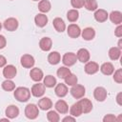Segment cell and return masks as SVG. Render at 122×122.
Here are the masks:
<instances>
[{
  "label": "cell",
  "mask_w": 122,
  "mask_h": 122,
  "mask_svg": "<svg viewBox=\"0 0 122 122\" xmlns=\"http://www.w3.org/2000/svg\"><path fill=\"white\" fill-rule=\"evenodd\" d=\"M14 97L19 102H26L30 97V91L26 87H18L14 91Z\"/></svg>",
  "instance_id": "obj_1"
},
{
  "label": "cell",
  "mask_w": 122,
  "mask_h": 122,
  "mask_svg": "<svg viewBox=\"0 0 122 122\" xmlns=\"http://www.w3.org/2000/svg\"><path fill=\"white\" fill-rule=\"evenodd\" d=\"M39 114L38 107L35 104H29L25 108V115L29 119H35Z\"/></svg>",
  "instance_id": "obj_2"
},
{
  "label": "cell",
  "mask_w": 122,
  "mask_h": 122,
  "mask_svg": "<svg viewBox=\"0 0 122 122\" xmlns=\"http://www.w3.org/2000/svg\"><path fill=\"white\" fill-rule=\"evenodd\" d=\"M70 92H71V94L75 99H80V98H82L85 95L86 90H85L84 86L79 85V84H75V85L71 86V89Z\"/></svg>",
  "instance_id": "obj_3"
},
{
  "label": "cell",
  "mask_w": 122,
  "mask_h": 122,
  "mask_svg": "<svg viewBox=\"0 0 122 122\" xmlns=\"http://www.w3.org/2000/svg\"><path fill=\"white\" fill-rule=\"evenodd\" d=\"M77 60V57H76V54L73 53V52H67L63 55V58H62V62L65 66L67 67H70V66H72L75 64Z\"/></svg>",
  "instance_id": "obj_4"
},
{
  "label": "cell",
  "mask_w": 122,
  "mask_h": 122,
  "mask_svg": "<svg viewBox=\"0 0 122 122\" xmlns=\"http://www.w3.org/2000/svg\"><path fill=\"white\" fill-rule=\"evenodd\" d=\"M78 104L81 108L82 113H88L92 110V103L88 98H83L78 101Z\"/></svg>",
  "instance_id": "obj_5"
},
{
  "label": "cell",
  "mask_w": 122,
  "mask_h": 122,
  "mask_svg": "<svg viewBox=\"0 0 122 122\" xmlns=\"http://www.w3.org/2000/svg\"><path fill=\"white\" fill-rule=\"evenodd\" d=\"M93 96L97 101H104L107 98V91L103 87H97L93 91Z\"/></svg>",
  "instance_id": "obj_6"
},
{
  "label": "cell",
  "mask_w": 122,
  "mask_h": 122,
  "mask_svg": "<svg viewBox=\"0 0 122 122\" xmlns=\"http://www.w3.org/2000/svg\"><path fill=\"white\" fill-rule=\"evenodd\" d=\"M4 28L9 31H13L18 28V21L13 17L8 18L4 22Z\"/></svg>",
  "instance_id": "obj_7"
},
{
  "label": "cell",
  "mask_w": 122,
  "mask_h": 122,
  "mask_svg": "<svg viewBox=\"0 0 122 122\" xmlns=\"http://www.w3.org/2000/svg\"><path fill=\"white\" fill-rule=\"evenodd\" d=\"M16 72H17L16 68L13 65H8L3 70V75L7 79H12L13 77H15Z\"/></svg>",
  "instance_id": "obj_8"
},
{
  "label": "cell",
  "mask_w": 122,
  "mask_h": 122,
  "mask_svg": "<svg viewBox=\"0 0 122 122\" xmlns=\"http://www.w3.org/2000/svg\"><path fill=\"white\" fill-rule=\"evenodd\" d=\"M30 92L32 93L33 96L35 97H40L42 96L44 93H45V85L42 84V83H37V84H34L31 88V91Z\"/></svg>",
  "instance_id": "obj_9"
},
{
  "label": "cell",
  "mask_w": 122,
  "mask_h": 122,
  "mask_svg": "<svg viewBox=\"0 0 122 122\" xmlns=\"http://www.w3.org/2000/svg\"><path fill=\"white\" fill-rule=\"evenodd\" d=\"M68 35L71 38H77L81 34L80 28L76 24H71L68 27Z\"/></svg>",
  "instance_id": "obj_10"
},
{
  "label": "cell",
  "mask_w": 122,
  "mask_h": 122,
  "mask_svg": "<svg viewBox=\"0 0 122 122\" xmlns=\"http://www.w3.org/2000/svg\"><path fill=\"white\" fill-rule=\"evenodd\" d=\"M21 65L24 68L30 69L34 65V58L30 54H24L21 57Z\"/></svg>",
  "instance_id": "obj_11"
},
{
  "label": "cell",
  "mask_w": 122,
  "mask_h": 122,
  "mask_svg": "<svg viewBox=\"0 0 122 122\" xmlns=\"http://www.w3.org/2000/svg\"><path fill=\"white\" fill-rule=\"evenodd\" d=\"M77 59L82 63H87L90 60V52L87 49H80L76 53Z\"/></svg>",
  "instance_id": "obj_12"
},
{
  "label": "cell",
  "mask_w": 122,
  "mask_h": 122,
  "mask_svg": "<svg viewBox=\"0 0 122 122\" xmlns=\"http://www.w3.org/2000/svg\"><path fill=\"white\" fill-rule=\"evenodd\" d=\"M99 70V66L96 62L93 61H90L87 62V64L85 65V71L88 74H94L95 72H97Z\"/></svg>",
  "instance_id": "obj_13"
},
{
  "label": "cell",
  "mask_w": 122,
  "mask_h": 122,
  "mask_svg": "<svg viewBox=\"0 0 122 122\" xmlns=\"http://www.w3.org/2000/svg\"><path fill=\"white\" fill-rule=\"evenodd\" d=\"M5 113H6V115H7L8 118L12 119V118H15V117L18 116V114H19V109L16 106H14V105H10V106H8V108L5 111Z\"/></svg>",
  "instance_id": "obj_14"
},
{
  "label": "cell",
  "mask_w": 122,
  "mask_h": 122,
  "mask_svg": "<svg viewBox=\"0 0 122 122\" xmlns=\"http://www.w3.org/2000/svg\"><path fill=\"white\" fill-rule=\"evenodd\" d=\"M108 17H109V14L105 10L99 9V10H96L94 12V18L97 22H105L108 19Z\"/></svg>",
  "instance_id": "obj_15"
},
{
  "label": "cell",
  "mask_w": 122,
  "mask_h": 122,
  "mask_svg": "<svg viewBox=\"0 0 122 122\" xmlns=\"http://www.w3.org/2000/svg\"><path fill=\"white\" fill-rule=\"evenodd\" d=\"M38 107L43 111H47V110H50L52 107V102L49 97H43L39 100Z\"/></svg>",
  "instance_id": "obj_16"
},
{
  "label": "cell",
  "mask_w": 122,
  "mask_h": 122,
  "mask_svg": "<svg viewBox=\"0 0 122 122\" xmlns=\"http://www.w3.org/2000/svg\"><path fill=\"white\" fill-rule=\"evenodd\" d=\"M51 44H52V42H51V38H49V37H43L40 40V42H39V47H40V49L42 51H50L51 49Z\"/></svg>",
  "instance_id": "obj_17"
},
{
  "label": "cell",
  "mask_w": 122,
  "mask_h": 122,
  "mask_svg": "<svg viewBox=\"0 0 122 122\" xmlns=\"http://www.w3.org/2000/svg\"><path fill=\"white\" fill-rule=\"evenodd\" d=\"M30 77L33 81L39 82L43 78V71L39 68H33V69H31L30 72Z\"/></svg>",
  "instance_id": "obj_18"
},
{
  "label": "cell",
  "mask_w": 122,
  "mask_h": 122,
  "mask_svg": "<svg viewBox=\"0 0 122 122\" xmlns=\"http://www.w3.org/2000/svg\"><path fill=\"white\" fill-rule=\"evenodd\" d=\"M54 92H55V94L59 97H64L67 95L68 93V88L65 84L63 83H60V84H57L55 89H54Z\"/></svg>",
  "instance_id": "obj_19"
},
{
  "label": "cell",
  "mask_w": 122,
  "mask_h": 122,
  "mask_svg": "<svg viewBox=\"0 0 122 122\" xmlns=\"http://www.w3.org/2000/svg\"><path fill=\"white\" fill-rule=\"evenodd\" d=\"M100 71L103 74L105 75H111L113 71H114V68H113V65L110 62H106V63H103L100 67Z\"/></svg>",
  "instance_id": "obj_20"
},
{
  "label": "cell",
  "mask_w": 122,
  "mask_h": 122,
  "mask_svg": "<svg viewBox=\"0 0 122 122\" xmlns=\"http://www.w3.org/2000/svg\"><path fill=\"white\" fill-rule=\"evenodd\" d=\"M82 37L84 40H87V41H90L92 39L94 38L95 36V31L92 28H86L82 30Z\"/></svg>",
  "instance_id": "obj_21"
},
{
  "label": "cell",
  "mask_w": 122,
  "mask_h": 122,
  "mask_svg": "<svg viewBox=\"0 0 122 122\" xmlns=\"http://www.w3.org/2000/svg\"><path fill=\"white\" fill-rule=\"evenodd\" d=\"M34 21H35V24H36L38 27L42 28V27H45V26L47 25V23H48V17H47V15H45L44 13H38V14L35 16Z\"/></svg>",
  "instance_id": "obj_22"
},
{
  "label": "cell",
  "mask_w": 122,
  "mask_h": 122,
  "mask_svg": "<svg viewBox=\"0 0 122 122\" xmlns=\"http://www.w3.org/2000/svg\"><path fill=\"white\" fill-rule=\"evenodd\" d=\"M52 24H53L54 29H55L58 32H63V31L65 30V29H66V25H65L64 21H63L61 18H59V17L54 18L53 21H52Z\"/></svg>",
  "instance_id": "obj_23"
},
{
  "label": "cell",
  "mask_w": 122,
  "mask_h": 122,
  "mask_svg": "<svg viewBox=\"0 0 122 122\" xmlns=\"http://www.w3.org/2000/svg\"><path fill=\"white\" fill-rule=\"evenodd\" d=\"M55 109L60 113H67L69 111V106L64 100H58L55 103Z\"/></svg>",
  "instance_id": "obj_24"
},
{
  "label": "cell",
  "mask_w": 122,
  "mask_h": 122,
  "mask_svg": "<svg viewBox=\"0 0 122 122\" xmlns=\"http://www.w3.org/2000/svg\"><path fill=\"white\" fill-rule=\"evenodd\" d=\"M110 19L113 24L119 25L122 22V13L120 11H118V10L112 11L111 14H110Z\"/></svg>",
  "instance_id": "obj_25"
},
{
  "label": "cell",
  "mask_w": 122,
  "mask_h": 122,
  "mask_svg": "<svg viewBox=\"0 0 122 122\" xmlns=\"http://www.w3.org/2000/svg\"><path fill=\"white\" fill-rule=\"evenodd\" d=\"M60 58H61V56H60V53H59V52H57V51H52V52H51V53L49 54V56H48V61H49V63L51 64V65H56V64H58V63L60 62Z\"/></svg>",
  "instance_id": "obj_26"
},
{
  "label": "cell",
  "mask_w": 122,
  "mask_h": 122,
  "mask_svg": "<svg viewBox=\"0 0 122 122\" xmlns=\"http://www.w3.org/2000/svg\"><path fill=\"white\" fill-rule=\"evenodd\" d=\"M121 55V49L118 47H112L109 51V56L112 60H117Z\"/></svg>",
  "instance_id": "obj_27"
},
{
  "label": "cell",
  "mask_w": 122,
  "mask_h": 122,
  "mask_svg": "<svg viewBox=\"0 0 122 122\" xmlns=\"http://www.w3.org/2000/svg\"><path fill=\"white\" fill-rule=\"evenodd\" d=\"M51 5L48 0H41L38 4V10L41 12H48L51 10Z\"/></svg>",
  "instance_id": "obj_28"
},
{
  "label": "cell",
  "mask_w": 122,
  "mask_h": 122,
  "mask_svg": "<svg viewBox=\"0 0 122 122\" xmlns=\"http://www.w3.org/2000/svg\"><path fill=\"white\" fill-rule=\"evenodd\" d=\"M70 113H71V116H73V117H78V116H80V115H81L82 111H81V108H80V106H79L78 102L74 103V104L71 107Z\"/></svg>",
  "instance_id": "obj_29"
},
{
  "label": "cell",
  "mask_w": 122,
  "mask_h": 122,
  "mask_svg": "<svg viewBox=\"0 0 122 122\" xmlns=\"http://www.w3.org/2000/svg\"><path fill=\"white\" fill-rule=\"evenodd\" d=\"M45 87H48V88H52L56 85V79L54 76L52 75H47L45 78H44V83Z\"/></svg>",
  "instance_id": "obj_30"
},
{
  "label": "cell",
  "mask_w": 122,
  "mask_h": 122,
  "mask_svg": "<svg viewBox=\"0 0 122 122\" xmlns=\"http://www.w3.org/2000/svg\"><path fill=\"white\" fill-rule=\"evenodd\" d=\"M79 17V12L77 11V10H70L67 13V18L70 22H75Z\"/></svg>",
  "instance_id": "obj_31"
},
{
  "label": "cell",
  "mask_w": 122,
  "mask_h": 122,
  "mask_svg": "<svg viewBox=\"0 0 122 122\" xmlns=\"http://www.w3.org/2000/svg\"><path fill=\"white\" fill-rule=\"evenodd\" d=\"M64 79H65V83L68 86H73V85L77 84V77H76L75 74H73L71 72L69 75H67Z\"/></svg>",
  "instance_id": "obj_32"
},
{
  "label": "cell",
  "mask_w": 122,
  "mask_h": 122,
  "mask_svg": "<svg viewBox=\"0 0 122 122\" xmlns=\"http://www.w3.org/2000/svg\"><path fill=\"white\" fill-rule=\"evenodd\" d=\"M2 88H3V90H5L7 92H10L15 89V84L11 80L7 79L2 83Z\"/></svg>",
  "instance_id": "obj_33"
},
{
  "label": "cell",
  "mask_w": 122,
  "mask_h": 122,
  "mask_svg": "<svg viewBox=\"0 0 122 122\" xmlns=\"http://www.w3.org/2000/svg\"><path fill=\"white\" fill-rule=\"evenodd\" d=\"M84 6L88 10H97V2L95 0H85Z\"/></svg>",
  "instance_id": "obj_34"
},
{
  "label": "cell",
  "mask_w": 122,
  "mask_h": 122,
  "mask_svg": "<svg viewBox=\"0 0 122 122\" xmlns=\"http://www.w3.org/2000/svg\"><path fill=\"white\" fill-rule=\"evenodd\" d=\"M57 76L59 77V78H65L67 75H69L70 73H71V71H70V69L69 68H67V67H60L58 70H57Z\"/></svg>",
  "instance_id": "obj_35"
},
{
  "label": "cell",
  "mask_w": 122,
  "mask_h": 122,
  "mask_svg": "<svg viewBox=\"0 0 122 122\" xmlns=\"http://www.w3.org/2000/svg\"><path fill=\"white\" fill-rule=\"evenodd\" d=\"M47 118L49 121L51 122H58L60 117H59V114L54 112V111H50L48 113H47Z\"/></svg>",
  "instance_id": "obj_36"
},
{
  "label": "cell",
  "mask_w": 122,
  "mask_h": 122,
  "mask_svg": "<svg viewBox=\"0 0 122 122\" xmlns=\"http://www.w3.org/2000/svg\"><path fill=\"white\" fill-rule=\"evenodd\" d=\"M113 79H114V81L115 82H117V83H122V70L121 69H118L115 72H114V74H113Z\"/></svg>",
  "instance_id": "obj_37"
},
{
  "label": "cell",
  "mask_w": 122,
  "mask_h": 122,
  "mask_svg": "<svg viewBox=\"0 0 122 122\" xmlns=\"http://www.w3.org/2000/svg\"><path fill=\"white\" fill-rule=\"evenodd\" d=\"M84 2H85V0H71V6L75 9L83 8L84 7Z\"/></svg>",
  "instance_id": "obj_38"
},
{
  "label": "cell",
  "mask_w": 122,
  "mask_h": 122,
  "mask_svg": "<svg viewBox=\"0 0 122 122\" xmlns=\"http://www.w3.org/2000/svg\"><path fill=\"white\" fill-rule=\"evenodd\" d=\"M115 120H116V118H115V116L113 114H107L103 118L104 122H112V121H115Z\"/></svg>",
  "instance_id": "obj_39"
},
{
  "label": "cell",
  "mask_w": 122,
  "mask_h": 122,
  "mask_svg": "<svg viewBox=\"0 0 122 122\" xmlns=\"http://www.w3.org/2000/svg\"><path fill=\"white\" fill-rule=\"evenodd\" d=\"M114 34L117 36V37H121L122 36V26L119 24L118 25V27L115 29V30H114Z\"/></svg>",
  "instance_id": "obj_40"
},
{
  "label": "cell",
  "mask_w": 122,
  "mask_h": 122,
  "mask_svg": "<svg viewBox=\"0 0 122 122\" xmlns=\"http://www.w3.org/2000/svg\"><path fill=\"white\" fill-rule=\"evenodd\" d=\"M6 44H7L6 38H5L3 35H1V34H0V49H3V48H5Z\"/></svg>",
  "instance_id": "obj_41"
},
{
  "label": "cell",
  "mask_w": 122,
  "mask_h": 122,
  "mask_svg": "<svg viewBox=\"0 0 122 122\" xmlns=\"http://www.w3.org/2000/svg\"><path fill=\"white\" fill-rule=\"evenodd\" d=\"M6 64H7V59H6V57L0 54V68H1V67H4Z\"/></svg>",
  "instance_id": "obj_42"
},
{
  "label": "cell",
  "mask_w": 122,
  "mask_h": 122,
  "mask_svg": "<svg viewBox=\"0 0 122 122\" xmlns=\"http://www.w3.org/2000/svg\"><path fill=\"white\" fill-rule=\"evenodd\" d=\"M75 118L74 117H71V116H66L65 118H63V122H66V121H74Z\"/></svg>",
  "instance_id": "obj_43"
},
{
  "label": "cell",
  "mask_w": 122,
  "mask_h": 122,
  "mask_svg": "<svg viewBox=\"0 0 122 122\" xmlns=\"http://www.w3.org/2000/svg\"><path fill=\"white\" fill-rule=\"evenodd\" d=\"M121 95H122V93L119 92V93L117 94V97H116V101H117L118 105H122V102H121Z\"/></svg>",
  "instance_id": "obj_44"
},
{
  "label": "cell",
  "mask_w": 122,
  "mask_h": 122,
  "mask_svg": "<svg viewBox=\"0 0 122 122\" xmlns=\"http://www.w3.org/2000/svg\"><path fill=\"white\" fill-rule=\"evenodd\" d=\"M121 43H122V41H121V39H120V40L118 41V48H119V49H121V48H122V46H121L122 44H121Z\"/></svg>",
  "instance_id": "obj_45"
},
{
  "label": "cell",
  "mask_w": 122,
  "mask_h": 122,
  "mask_svg": "<svg viewBox=\"0 0 122 122\" xmlns=\"http://www.w3.org/2000/svg\"><path fill=\"white\" fill-rule=\"evenodd\" d=\"M0 120H1V121H8V122H9V119H8V118H2V119H0Z\"/></svg>",
  "instance_id": "obj_46"
},
{
  "label": "cell",
  "mask_w": 122,
  "mask_h": 122,
  "mask_svg": "<svg viewBox=\"0 0 122 122\" xmlns=\"http://www.w3.org/2000/svg\"><path fill=\"white\" fill-rule=\"evenodd\" d=\"M1 28H2V25H1V23H0V30H1Z\"/></svg>",
  "instance_id": "obj_47"
},
{
  "label": "cell",
  "mask_w": 122,
  "mask_h": 122,
  "mask_svg": "<svg viewBox=\"0 0 122 122\" xmlns=\"http://www.w3.org/2000/svg\"><path fill=\"white\" fill-rule=\"evenodd\" d=\"M33 1H38V0H33Z\"/></svg>",
  "instance_id": "obj_48"
}]
</instances>
